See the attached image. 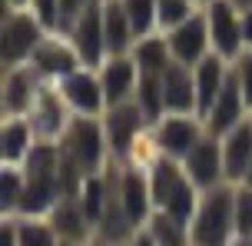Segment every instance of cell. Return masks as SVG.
<instances>
[{
    "label": "cell",
    "mask_w": 252,
    "mask_h": 246,
    "mask_svg": "<svg viewBox=\"0 0 252 246\" xmlns=\"http://www.w3.org/2000/svg\"><path fill=\"white\" fill-rule=\"evenodd\" d=\"M63 93V100L70 104L73 117H103L106 113V97H103L100 73L93 67H80L76 73L57 83Z\"/></svg>",
    "instance_id": "13"
},
{
    "label": "cell",
    "mask_w": 252,
    "mask_h": 246,
    "mask_svg": "<svg viewBox=\"0 0 252 246\" xmlns=\"http://www.w3.org/2000/svg\"><path fill=\"white\" fill-rule=\"evenodd\" d=\"M133 60H136L139 73H153V77L166 73L169 67L176 64V60H173V53H169V43H166L163 34L139 37V40H136V47H133Z\"/></svg>",
    "instance_id": "23"
},
{
    "label": "cell",
    "mask_w": 252,
    "mask_h": 246,
    "mask_svg": "<svg viewBox=\"0 0 252 246\" xmlns=\"http://www.w3.org/2000/svg\"><path fill=\"white\" fill-rule=\"evenodd\" d=\"M17 240L20 246H60L47 216H17Z\"/></svg>",
    "instance_id": "27"
},
{
    "label": "cell",
    "mask_w": 252,
    "mask_h": 246,
    "mask_svg": "<svg viewBox=\"0 0 252 246\" xmlns=\"http://www.w3.org/2000/svg\"><path fill=\"white\" fill-rule=\"evenodd\" d=\"M199 200H202V190L189 180V176H183V180L176 183V190L166 196V203L159 210L169 213L173 220H179V223H186V226H189L192 216H196V210H199Z\"/></svg>",
    "instance_id": "24"
},
{
    "label": "cell",
    "mask_w": 252,
    "mask_h": 246,
    "mask_svg": "<svg viewBox=\"0 0 252 246\" xmlns=\"http://www.w3.org/2000/svg\"><path fill=\"white\" fill-rule=\"evenodd\" d=\"M139 106H143V113L156 123V120L166 113L163 106V73L159 77H153V73H139V87H136V97H133Z\"/></svg>",
    "instance_id": "28"
},
{
    "label": "cell",
    "mask_w": 252,
    "mask_h": 246,
    "mask_svg": "<svg viewBox=\"0 0 252 246\" xmlns=\"http://www.w3.org/2000/svg\"><path fill=\"white\" fill-rule=\"evenodd\" d=\"M249 117H252V113H249Z\"/></svg>",
    "instance_id": "44"
},
{
    "label": "cell",
    "mask_w": 252,
    "mask_h": 246,
    "mask_svg": "<svg viewBox=\"0 0 252 246\" xmlns=\"http://www.w3.org/2000/svg\"><path fill=\"white\" fill-rule=\"evenodd\" d=\"M27 120H30V127H33L40 143H60L66 127L73 123V110L63 100L57 83H43V90H40L33 110L27 113Z\"/></svg>",
    "instance_id": "9"
},
{
    "label": "cell",
    "mask_w": 252,
    "mask_h": 246,
    "mask_svg": "<svg viewBox=\"0 0 252 246\" xmlns=\"http://www.w3.org/2000/svg\"><path fill=\"white\" fill-rule=\"evenodd\" d=\"M156 153L169 156V160H186V153L206 137V123L199 113H163L150 130Z\"/></svg>",
    "instance_id": "5"
},
{
    "label": "cell",
    "mask_w": 252,
    "mask_h": 246,
    "mask_svg": "<svg viewBox=\"0 0 252 246\" xmlns=\"http://www.w3.org/2000/svg\"><path fill=\"white\" fill-rule=\"evenodd\" d=\"M103 130H106V140H110V156L116 163H136V167H143V153L139 150L156 153L153 137H150L153 120L143 113V106L136 100L110 106L103 113Z\"/></svg>",
    "instance_id": "2"
},
{
    "label": "cell",
    "mask_w": 252,
    "mask_h": 246,
    "mask_svg": "<svg viewBox=\"0 0 252 246\" xmlns=\"http://www.w3.org/2000/svg\"><path fill=\"white\" fill-rule=\"evenodd\" d=\"M206 10V24H209V40H213V53L222 60H236L246 43H242V10L232 0H209L202 3Z\"/></svg>",
    "instance_id": "7"
},
{
    "label": "cell",
    "mask_w": 252,
    "mask_h": 246,
    "mask_svg": "<svg viewBox=\"0 0 252 246\" xmlns=\"http://www.w3.org/2000/svg\"><path fill=\"white\" fill-rule=\"evenodd\" d=\"M143 233L150 236L156 246H192V240H189V226L179 223V220H173V216L163 213V210H156V213L150 216V223H146Z\"/></svg>",
    "instance_id": "26"
},
{
    "label": "cell",
    "mask_w": 252,
    "mask_h": 246,
    "mask_svg": "<svg viewBox=\"0 0 252 246\" xmlns=\"http://www.w3.org/2000/svg\"><path fill=\"white\" fill-rule=\"evenodd\" d=\"M249 113H252V110H249V104H246V97H242L236 77H229V83L222 87V93L216 97V104L202 113V123H206V133H213V137H226L229 130L239 127Z\"/></svg>",
    "instance_id": "16"
},
{
    "label": "cell",
    "mask_w": 252,
    "mask_h": 246,
    "mask_svg": "<svg viewBox=\"0 0 252 246\" xmlns=\"http://www.w3.org/2000/svg\"><path fill=\"white\" fill-rule=\"evenodd\" d=\"M229 246H252V236H236Z\"/></svg>",
    "instance_id": "39"
},
{
    "label": "cell",
    "mask_w": 252,
    "mask_h": 246,
    "mask_svg": "<svg viewBox=\"0 0 252 246\" xmlns=\"http://www.w3.org/2000/svg\"><path fill=\"white\" fill-rule=\"evenodd\" d=\"M0 246H20V240H17V216H3L0 220Z\"/></svg>",
    "instance_id": "35"
},
{
    "label": "cell",
    "mask_w": 252,
    "mask_h": 246,
    "mask_svg": "<svg viewBox=\"0 0 252 246\" xmlns=\"http://www.w3.org/2000/svg\"><path fill=\"white\" fill-rule=\"evenodd\" d=\"M232 216H236V236H252V186H236L232 196Z\"/></svg>",
    "instance_id": "31"
},
{
    "label": "cell",
    "mask_w": 252,
    "mask_h": 246,
    "mask_svg": "<svg viewBox=\"0 0 252 246\" xmlns=\"http://www.w3.org/2000/svg\"><path fill=\"white\" fill-rule=\"evenodd\" d=\"M43 37H47V30L40 27V20L30 10L3 7V17H0V64H3V70L27 67L37 47L43 43Z\"/></svg>",
    "instance_id": "4"
},
{
    "label": "cell",
    "mask_w": 252,
    "mask_h": 246,
    "mask_svg": "<svg viewBox=\"0 0 252 246\" xmlns=\"http://www.w3.org/2000/svg\"><path fill=\"white\" fill-rule=\"evenodd\" d=\"M242 43H246V50H252V10L242 13Z\"/></svg>",
    "instance_id": "36"
},
{
    "label": "cell",
    "mask_w": 252,
    "mask_h": 246,
    "mask_svg": "<svg viewBox=\"0 0 252 246\" xmlns=\"http://www.w3.org/2000/svg\"><path fill=\"white\" fill-rule=\"evenodd\" d=\"M90 246H106V243H100V240H93V243H90Z\"/></svg>",
    "instance_id": "42"
},
{
    "label": "cell",
    "mask_w": 252,
    "mask_h": 246,
    "mask_svg": "<svg viewBox=\"0 0 252 246\" xmlns=\"http://www.w3.org/2000/svg\"><path fill=\"white\" fill-rule=\"evenodd\" d=\"M60 156L63 167L83 183L87 176H96L110 167V140L103 130V117H73V123L66 127L60 137Z\"/></svg>",
    "instance_id": "1"
},
{
    "label": "cell",
    "mask_w": 252,
    "mask_h": 246,
    "mask_svg": "<svg viewBox=\"0 0 252 246\" xmlns=\"http://www.w3.org/2000/svg\"><path fill=\"white\" fill-rule=\"evenodd\" d=\"M163 106H166V113H199L192 67L173 64L163 73Z\"/></svg>",
    "instance_id": "20"
},
{
    "label": "cell",
    "mask_w": 252,
    "mask_h": 246,
    "mask_svg": "<svg viewBox=\"0 0 252 246\" xmlns=\"http://www.w3.org/2000/svg\"><path fill=\"white\" fill-rule=\"evenodd\" d=\"M100 83H103V97H106V110L120 104H129L136 97L139 87V67L133 60V53H120V57H106L100 67Z\"/></svg>",
    "instance_id": "14"
},
{
    "label": "cell",
    "mask_w": 252,
    "mask_h": 246,
    "mask_svg": "<svg viewBox=\"0 0 252 246\" xmlns=\"http://www.w3.org/2000/svg\"><path fill=\"white\" fill-rule=\"evenodd\" d=\"M183 173L199 186L202 193H206V190H216V186H222V183H229L226 180V163H222V143H219V137L206 133V137H202V140L186 153V160H183Z\"/></svg>",
    "instance_id": "11"
},
{
    "label": "cell",
    "mask_w": 252,
    "mask_h": 246,
    "mask_svg": "<svg viewBox=\"0 0 252 246\" xmlns=\"http://www.w3.org/2000/svg\"><path fill=\"white\" fill-rule=\"evenodd\" d=\"M37 143L40 140L27 117H0V163L24 167Z\"/></svg>",
    "instance_id": "18"
},
{
    "label": "cell",
    "mask_w": 252,
    "mask_h": 246,
    "mask_svg": "<svg viewBox=\"0 0 252 246\" xmlns=\"http://www.w3.org/2000/svg\"><path fill=\"white\" fill-rule=\"evenodd\" d=\"M27 10L40 20V27L47 34H63V10H60V0H30Z\"/></svg>",
    "instance_id": "32"
},
{
    "label": "cell",
    "mask_w": 252,
    "mask_h": 246,
    "mask_svg": "<svg viewBox=\"0 0 252 246\" xmlns=\"http://www.w3.org/2000/svg\"><path fill=\"white\" fill-rule=\"evenodd\" d=\"M60 246H80V243H60Z\"/></svg>",
    "instance_id": "43"
},
{
    "label": "cell",
    "mask_w": 252,
    "mask_h": 246,
    "mask_svg": "<svg viewBox=\"0 0 252 246\" xmlns=\"http://www.w3.org/2000/svg\"><path fill=\"white\" fill-rule=\"evenodd\" d=\"M219 143H222L226 180L236 186V183H242V176L252 163V117H246L239 127H232L226 137H219Z\"/></svg>",
    "instance_id": "19"
},
{
    "label": "cell",
    "mask_w": 252,
    "mask_h": 246,
    "mask_svg": "<svg viewBox=\"0 0 252 246\" xmlns=\"http://www.w3.org/2000/svg\"><path fill=\"white\" fill-rule=\"evenodd\" d=\"M47 223L53 226V233L60 236V243H80L90 246L96 240V226L90 223L83 207L76 203V196H63L60 203L47 213Z\"/></svg>",
    "instance_id": "17"
},
{
    "label": "cell",
    "mask_w": 252,
    "mask_h": 246,
    "mask_svg": "<svg viewBox=\"0 0 252 246\" xmlns=\"http://www.w3.org/2000/svg\"><path fill=\"white\" fill-rule=\"evenodd\" d=\"M100 7H103V0L96 7H90V10L66 30V37H70V43L76 47L83 67H93V70L110 57V53H106V37H103V10Z\"/></svg>",
    "instance_id": "15"
},
{
    "label": "cell",
    "mask_w": 252,
    "mask_h": 246,
    "mask_svg": "<svg viewBox=\"0 0 252 246\" xmlns=\"http://www.w3.org/2000/svg\"><path fill=\"white\" fill-rule=\"evenodd\" d=\"M232 77L239 83L242 97H246V104L252 110V50H242L236 60H232Z\"/></svg>",
    "instance_id": "33"
},
{
    "label": "cell",
    "mask_w": 252,
    "mask_h": 246,
    "mask_svg": "<svg viewBox=\"0 0 252 246\" xmlns=\"http://www.w3.org/2000/svg\"><path fill=\"white\" fill-rule=\"evenodd\" d=\"M232 3H236V7H239L242 13H246V10H252V0H232Z\"/></svg>",
    "instance_id": "40"
},
{
    "label": "cell",
    "mask_w": 252,
    "mask_h": 246,
    "mask_svg": "<svg viewBox=\"0 0 252 246\" xmlns=\"http://www.w3.org/2000/svg\"><path fill=\"white\" fill-rule=\"evenodd\" d=\"M116 196H120V207H123L126 220L133 223V230H136V233L146 230L150 216L156 213L146 167H136V163H116Z\"/></svg>",
    "instance_id": "6"
},
{
    "label": "cell",
    "mask_w": 252,
    "mask_h": 246,
    "mask_svg": "<svg viewBox=\"0 0 252 246\" xmlns=\"http://www.w3.org/2000/svg\"><path fill=\"white\" fill-rule=\"evenodd\" d=\"M199 7H202L199 0H159V7H156V30L159 34H169L173 27L189 20Z\"/></svg>",
    "instance_id": "29"
},
{
    "label": "cell",
    "mask_w": 252,
    "mask_h": 246,
    "mask_svg": "<svg viewBox=\"0 0 252 246\" xmlns=\"http://www.w3.org/2000/svg\"><path fill=\"white\" fill-rule=\"evenodd\" d=\"M103 37H106V53L120 57V53H133L136 47V30L126 17L120 0H103Z\"/></svg>",
    "instance_id": "22"
},
{
    "label": "cell",
    "mask_w": 252,
    "mask_h": 246,
    "mask_svg": "<svg viewBox=\"0 0 252 246\" xmlns=\"http://www.w3.org/2000/svg\"><path fill=\"white\" fill-rule=\"evenodd\" d=\"M27 67H30L43 83H60V80H66L70 73H76V70L83 67V60H80V53H76V47L70 43L66 34H47Z\"/></svg>",
    "instance_id": "8"
},
{
    "label": "cell",
    "mask_w": 252,
    "mask_h": 246,
    "mask_svg": "<svg viewBox=\"0 0 252 246\" xmlns=\"http://www.w3.org/2000/svg\"><path fill=\"white\" fill-rule=\"evenodd\" d=\"M3 7H13V10H27L30 7V0H0Z\"/></svg>",
    "instance_id": "38"
},
{
    "label": "cell",
    "mask_w": 252,
    "mask_h": 246,
    "mask_svg": "<svg viewBox=\"0 0 252 246\" xmlns=\"http://www.w3.org/2000/svg\"><path fill=\"white\" fill-rule=\"evenodd\" d=\"M232 196L236 186L222 183L216 190H206L199 200V210L189 223L192 246H229L236 240V216H232Z\"/></svg>",
    "instance_id": "3"
},
{
    "label": "cell",
    "mask_w": 252,
    "mask_h": 246,
    "mask_svg": "<svg viewBox=\"0 0 252 246\" xmlns=\"http://www.w3.org/2000/svg\"><path fill=\"white\" fill-rule=\"evenodd\" d=\"M120 3H123L133 30H136V40L150 37V34H159L156 30V7H159V0H120Z\"/></svg>",
    "instance_id": "30"
},
{
    "label": "cell",
    "mask_w": 252,
    "mask_h": 246,
    "mask_svg": "<svg viewBox=\"0 0 252 246\" xmlns=\"http://www.w3.org/2000/svg\"><path fill=\"white\" fill-rule=\"evenodd\" d=\"M43 80L30 67H10L0 77V117H27L37 104Z\"/></svg>",
    "instance_id": "12"
},
{
    "label": "cell",
    "mask_w": 252,
    "mask_h": 246,
    "mask_svg": "<svg viewBox=\"0 0 252 246\" xmlns=\"http://www.w3.org/2000/svg\"><path fill=\"white\" fill-rule=\"evenodd\" d=\"M239 186V183H236ZM242 186H252V163H249V170H246V176H242Z\"/></svg>",
    "instance_id": "41"
},
{
    "label": "cell",
    "mask_w": 252,
    "mask_h": 246,
    "mask_svg": "<svg viewBox=\"0 0 252 246\" xmlns=\"http://www.w3.org/2000/svg\"><path fill=\"white\" fill-rule=\"evenodd\" d=\"M169 43L173 60L183 67H196L199 60H206L213 53V40H209V24H206V10H196L189 20H183L179 27H173L169 34H163Z\"/></svg>",
    "instance_id": "10"
},
{
    "label": "cell",
    "mask_w": 252,
    "mask_h": 246,
    "mask_svg": "<svg viewBox=\"0 0 252 246\" xmlns=\"http://www.w3.org/2000/svg\"><path fill=\"white\" fill-rule=\"evenodd\" d=\"M24 193H27L24 167L0 163V213H3V216H17L20 207H24Z\"/></svg>",
    "instance_id": "25"
},
{
    "label": "cell",
    "mask_w": 252,
    "mask_h": 246,
    "mask_svg": "<svg viewBox=\"0 0 252 246\" xmlns=\"http://www.w3.org/2000/svg\"><path fill=\"white\" fill-rule=\"evenodd\" d=\"M129 246H156V243H153L150 236H146V233H143V230H139V233L133 236V243H129Z\"/></svg>",
    "instance_id": "37"
},
{
    "label": "cell",
    "mask_w": 252,
    "mask_h": 246,
    "mask_svg": "<svg viewBox=\"0 0 252 246\" xmlns=\"http://www.w3.org/2000/svg\"><path fill=\"white\" fill-rule=\"evenodd\" d=\"M100 0H60V10H63V34L70 30V27L90 10V7H96Z\"/></svg>",
    "instance_id": "34"
},
{
    "label": "cell",
    "mask_w": 252,
    "mask_h": 246,
    "mask_svg": "<svg viewBox=\"0 0 252 246\" xmlns=\"http://www.w3.org/2000/svg\"><path fill=\"white\" fill-rule=\"evenodd\" d=\"M232 77V64L222 60L219 53H209L206 60L192 67V80H196V100H199V117L216 104V97L222 93V87Z\"/></svg>",
    "instance_id": "21"
}]
</instances>
